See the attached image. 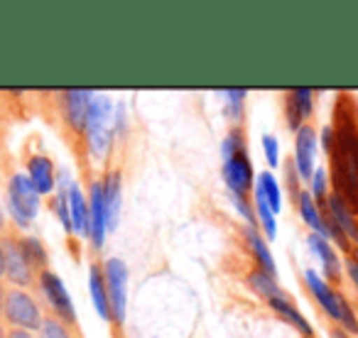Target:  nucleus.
Wrapping results in <instances>:
<instances>
[{
    "label": "nucleus",
    "mask_w": 358,
    "mask_h": 338,
    "mask_svg": "<svg viewBox=\"0 0 358 338\" xmlns=\"http://www.w3.org/2000/svg\"><path fill=\"white\" fill-rule=\"evenodd\" d=\"M331 184L353 211H358V108L348 96H338L334 105Z\"/></svg>",
    "instance_id": "1"
},
{
    "label": "nucleus",
    "mask_w": 358,
    "mask_h": 338,
    "mask_svg": "<svg viewBox=\"0 0 358 338\" xmlns=\"http://www.w3.org/2000/svg\"><path fill=\"white\" fill-rule=\"evenodd\" d=\"M84 135H86V147H89L91 159L94 162H103L108 157L115 140V110L108 96L94 94Z\"/></svg>",
    "instance_id": "2"
},
{
    "label": "nucleus",
    "mask_w": 358,
    "mask_h": 338,
    "mask_svg": "<svg viewBox=\"0 0 358 338\" xmlns=\"http://www.w3.org/2000/svg\"><path fill=\"white\" fill-rule=\"evenodd\" d=\"M304 282H307L309 292L314 294L319 307L324 309V314H327L331 321H336L346 333H358L356 311H353V307L348 304V299L343 297L341 292H336L317 270H307V272H304Z\"/></svg>",
    "instance_id": "3"
},
{
    "label": "nucleus",
    "mask_w": 358,
    "mask_h": 338,
    "mask_svg": "<svg viewBox=\"0 0 358 338\" xmlns=\"http://www.w3.org/2000/svg\"><path fill=\"white\" fill-rule=\"evenodd\" d=\"M40 199L42 196L37 194V189L32 186L30 177L22 175V172L10 177L6 204H8V214L15 221L17 228H22V230L30 228L32 219H37V214H40Z\"/></svg>",
    "instance_id": "4"
},
{
    "label": "nucleus",
    "mask_w": 358,
    "mask_h": 338,
    "mask_svg": "<svg viewBox=\"0 0 358 338\" xmlns=\"http://www.w3.org/2000/svg\"><path fill=\"white\" fill-rule=\"evenodd\" d=\"M3 316L15 331H37L42 326V309L25 289H10L6 292Z\"/></svg>",
    "instance_id": "5"
},
{
    "label": "nucleus",
    "mask_w": 358,
    "mask_h": 338,
    "mask_svg": "<svg viewBox=\"0 0 358 338\" xmlns=\"http://www.w3.org/2000/svg\"><path fill=\"white\" fill-rule=\"evenodd\" d=\"M37 287H40V294L45 297L47 307L55 311V318H59L66 326H74L79 314H76L74 299H71L69 289L62 282L59 274L50 272V270H42L40 277H37Z\"/></svg>",
    "instance_id": "6"
},
{
    "label": "nucleus",
    "mask_w": 358,
    "mask_h": 338,
    "mask_svg": "<svg viewBox=\"0 0 358 338\" xmlns=\"http://www.w3.org/2000/svg\"><path fill=\"white\" fill-rule=\"evenodd\" d=\"M103 279L110 311H113V323L120 326L125 321V311H128V265L120 258H108L103 263Z\"/></svg>",
    "instance_id": "7"
},
{
    "label": "nucleus",
    "mask_w": 358,
    "mask_h": 338,
    "mask_svg": "<svg viewBox=\"0 0 358 338\" xmlns=\"http://www.w3.org/2000/svg\"><path fill=\"white\" fill-rule=\"evenodd\" d=\"M221 175L229 186L231 194L245 196L255 186V169L250 164L248 149H238V152L224 157V167H221Z\"/></svg>",
    "instance_id": "8"
},
{
    "label": "nucleus",
    "mask_w": 358,
    "mask_h": 338,
    "mask_svg": "<svg viewBox=\"0 0 358 338\" xmlns=\"http://www.w3.org/2000/svg\"><path fill=\"white\" fill-rule=\"evenodd\" d=\"M96 91L91 89H66L62 91V113H64V123L69 130L81 135L86 130V120H89L91 101H94Z\"/></svg>",
    "instance_id": "9"
},
{
    "label": "nucleus",
    "mask_w": 358,
    "mask_h": 338,
    "mask_svg": "<svg viewBox=\"0 0 358 338\" xmlns=\"http://www.w3.org/2000/svg\"><path fill=\"white\" fill-rule=\"evenodd\" d=\"M3 258H6V279L13 282L17 289H25L35 279V267L27 260V255L22 253L20 240L17 238H6L3 240Z\"/></svg>",
    "instance_id": "10"
},
{
    "label": "nucleus",
    "mask_w": 358,
    "mask_h": 338,
    "mask_svg": "<svg viewBox=\"0 0 358 338\" xmlns=\"http://www.w3.org/2000/svg\"><path fill=\"white\" fill-rule=\"evenodd\" d=\"M292 167L299 179H312L317 167V130L312 125H302L294 133V159Z\"/></svg>",
    "instance_id": "11"
},
{
    "label": "nucleus",
    "mask_w": 358,
    "mask_h": 338,
    "mask_svg": "<svg viewBox=\"0 0 358 338\" xmlns=\"http://www.w3.org/2000/svg\"><path fill=\"white\" fill-rule=\"evenodd\" d=\"M89 223H91V245L101 250L106 245L108 235V219H106V204H103V179H94L89 186Z\"/></svg>",
    "instance_id": "12"
},
{
    "label": "nucleus",
    "mask_w": 358,
    "mask_h": 338,
    "mask_svg": "<svg viewBox=\"0 0 358 338\" xmlns=\"http://www.w3.org/2000/svg\"><path fill=\"white\" fill-rule=\"evenodd\" d=\"M324 211H327V221L331 226H336L343 235H346L348 243H358V221H356V211L346 204L338 194H329L324 199Z\"/></svg>",
    "instance_id": "13"
},
{
    "label": "nucleus",
    "mask_w": 358,
    "mask_h": 338,
    "mask_svg": "<svg viewBox=\"0 0 358 338\" xmlns=\"http://www.w3.org/2000/svg\"><path fill=\"white\" fill-rule=\"evenodd\" d=\"M66 196H69V216H71V235L81 240H89L91 235V223H89V196L84 194L76 182H71L69 189H66Z\"/></svg>",
    "instance_id": "14"
},
{
    "label": "nucleus",
    "mask_w": 358,
    "mask_h": 338,
    "mask_svg": "<svg viewBox=\"0 0 358 338\" xmlns=\"http://www.w3.org/2000/svg\"><path fill=\"white\" fill-rule=\"evenodd\" d=\"M314 113V91L312 89H292L287 94V101H285V115H287L289 128L297 133L304 125V120H309Z\"/></svg>",
    "instance_id": "15"
},
{
    "label": "nucleus",
    "mask_w": 358,
    "mask_h": 338,
    "mask_svg": "<svg viewBox=\"0 0 358 338\" xmlns=\"http://www.w3.org/2000/svg\"><path fill=\"white\" fill-rule=\"evenodd\" d=\"M27 177H30L32 186L37 189L40 196H47L57 189V172L55 162H52L47 154H35V157L27 159Z\"/></svg>",
    "instance_id": "16"
},
{
    "label": "nucleus",
    "mask_w": 358,
    "mask_h": 338,
    "mask_svg": "<svg viewBox=\"0 0 358 338\" xmlns=\"http://www.w3.org/2000/svg\"><path fill=\"white\" fill-rule=\"evenodd\" d=\"M307 243H309V248H312V253L319 258V263H322V272H324L322 277L331 279V282L336 279L338 282V277H341V258H338L336 248H334L324 235H317V233L309 235Z\"/></svg>",
    "instance_id": "17"
},
{
    "label": "nucleus",
    "mask_w": 358,
    "mask_h": 338,
    "mask_svg": "<svg viewBox=\"0 0 358 338\" xmlns=\"http://www.w3.org/2000/svg\"><path fill=\"white\" fill-rule=\"evenodd\" d=\"M123 177L120 172H108L103 177V204H106V219H108V233L115 230L120 219V201H123Z\"/></svg>",
    "instance_id": "18"
},
{
    "label": "nucleus",
    "mask_w": 358,
    "mask_h": 338,
    "mask_svg": "<svg viewBox=\"0 0 358 338\" xmlns=\"http://www.w3.org/2000/svg\"><path fill=\"white\" fill-rule=\"evenodd\" d=\"M294 204H297V211H299V216L304 219V223H307L317 235H324V238L329 240L327 216H324V211L319 209L317 199H314L309 191H299V194L294 196Z\"/></svg>",
    "instance_id": "19"
},
{
    "label": "nucleus",
    "mask_w": 358,
    "mask_h": 338,
    "mask_svg": "<svg viewBox=\"0 0 358 338\" xmlns=\"http://www.w3.org/2000/svg\"><path fill=\"white\" fill-rule=\"evenodd\" d=\"M89 292H91V302H94V309L101 316V321H106V323L113 321V311H110L108 292H106V279H103V267H101V265H91L89 267Z\"/></svg>",
    "instance_id": "20"
},
{
    "label": "nucleus",
    "mask_w": 358,
    "mask_h": 338,
    "mask_svg": "<svg viewBox=\"0 0 358 338\" xmlns=\"http://www.w3.org/2000/svg\"><path fill=\"white\" fill-rule=\"evenodd\" d=\"M245 243H248L250 253H253L258 270H263V272H268V274H278V265H275L273 253H270V245H268V240H265V235L260 233L258 226H248V228H245Z\"/></svg>",
    "instance_id": "21"
},
{
    "label": "nucleus",
    "mask_w": 358,
    "mask_h": 338,
    "mask_svg": "<svg viewBox=\"0 0 358 338\" xmlns=\"http://www.w3.org/2000/svg\"><path fill=\"white\" fill-rule=\"evenodd\" d=\"M270 309H273L278 316H282L287 323H292L294 328H297L299 333H302L304 338H314V328H312V323L307 321V316H304L302 311H299L297 307H294L292 302L287 299V294L285 297H278V299H270Z\"/></svg>",
    "instance_id": "22"
},
{
    "label": "nucleus",
    "mask_w": 358,
    "mask_h": 338,
    "mask_svg": "<svg viewBox=\"0 0 358 338\" xmlns=\"http://www.w3.org/2000/svg\"><path fill=\"white\" fill-rule=\"evenodd\" d=\"M255 189L263 194V199L268 201V206L273 209V214L278 216L282 209V186H280L278 177L273 172H260L258 182H255Z\"/></svg>",
    "instance_id": "23"
},
{
    "label": "nucleus",
    "mask_w": 358,
    "mask_h": 338,
    "mask_svg": "<svg viewBox=\"0 0 358 338\" xmlns=\"http://www.w3.org/2000/svg\"><path fill=\"white\" fill-rule=\"evenodd\" d=\"M253 209H255V221H258V228L260 233L265 235V240H273L278 235V221H275V214L273 209L268 206V201L263 199L258 189L253 186Z\"/></svg>",
    "instance_id": "24"
},
{
    "label": "nucleus",
    "mask_w": 358,
    "mask_h": 338,
    "mask_svg": "<svg viewBox=\"0 0 358 338\" xmlns=\"http://www.w3.org/2000/svg\"><path fill=\"white\" fill-rule=\"evenodd\" d=\"M248 284L253 287V292L258 294V297L265 299V302H270V299H278V297H285V292L280 289L275 274H268V272H263V270H258V267L248 274Z\"/></svg>",
    "instance_id": "25"
},
{
    "label": "nucleus",
    "mask_w": 358,
    "mask_h": 338,
    "mask_svg": "<svg viewBox=\"0 0 358 338\" xmlns=\"http://www.w3.org/2000/svg\"><path fill=\"white\" fill-rule=\"evenodd\" d=\"M20 240V248L22 253L27 255V260L32 263V267H45L47 265V248L42 245L40 238H35V235H25V238H17Z\"/></svg>",
    "instance_id": "26"
},
{
    "label": "nucleus",
    "mask_w": 358,
    "mask_h": 338,
    "mask_svg": "<svg viewBox=\"0 0 358 338\" xmlns=\"http://www.w3.org/2000/svg\"><path fill=\"white\" fill-rule=\"evenodd\" d=\"M221 96L226 98V115H229L234 123H241L248 89H229V91H221Z\"/></svg>",
    "instance_id": "27"
},
{
    "label": "nucleus",
    "mask_w": 358,
    "mask_h": 338,
    "mask_svg": "<svg viewBox=\"0 0 358 338\" xmlns=\"http://www.w3.org/2000/svg\"><path fill=\"white\" fill-rule=\"evenodd\" d=\"M37 338H71V331L66 323H62L55 316L42 318V326L37 328Z\"/></svg>",
    "instance_id": "28"
},
{
    "label": "nucleus",
    "mask_w": 358,
    "mask_h": 338,
    "mask_svg": "<svg viewBox=\"0 0 358 338\" xmlns=\"http://www.w3.org/2000/svg\"><path fill=\"white\" fill-rule=\"evenodd\" d=\"M309 194L314 196L317 201H324L329 196V179H327V172H324L322 167H317L314 169V175H312V179H309Z\"/></svg>",
    "instance_id": "29"
},
{
    "label": "nucleus",
    "mask_w": 358,
    "mask_h": 338,
    "mask_svg": "<svg viewBox=\"0 0 358 338\" xmlns=\"http://www.w3.org/2000/svg\"><path fill=\"white\" fill-rule=\"evenodd\" d=\"M231 201H234L236 211H238V214L245 219V223H248V226H258V221H255V209H253V204L245 199V196L231 194Z\"/></svg>",
    "instance_id": "30"
},
{
    "label": "nucleus",
    "mask_w": 358,
    "mask_h": 338,
    "mask_svg": "<svg viewBox=\"0 0 358 338\" xmlns=\"http://www.w3.org/2000/svg\"><path fill=\"white\" fill-rule=\"evenodd\" d=\"M263 152H265V159L273 169L280 167V142L273 138V135H265L263 138Z\"/></svg>",
    "instance_id": "31"
},
{
    "label": "nucleus",
    "mask_w": 358,
    "mask_h": 338,
    "mask_svg": "<svg viewBox=\"0 0 358 338\" xmlns=\"http://www.w3.org/2000/svg\"><path fill=\"white\" fill-rule=\"evenodd\" d=\"M346 274L351 277V282H353V287L358 289V263H356V258H346Z\"/></svg>",
    "instance_id": "32"
},
{
    "label": "nucleus",
    "mask_w": 358,
    "mask_h": 338,
    "mask_svg": "<svg viewBox=\"0 0 358 338\" xmlns=\"http://www.w3.org/2000/svg\"><path fill=\"white\" fill-rule=\"evenodd\" d=\"M331 142H334V130H331V125H327V128L322 130V147L327 149H331Z\"/></svg>",
    "instance_id": "33"
},
{
    "label": "nucleus",
    "mask_w": 358,
    "mask_h": 338,
    "mask_svg": "<svg viewBox=\"0 0 358 338\" xmlns=\"http://www.w3.org/2000/svg\"><path fill=\"white\" fill-rule=\"evenodd\" d=\"M8 338H32V333L30 331H15V328H13V331L8 333Z\"/></svg>",
    "instance_id": "34"
},
{
    "label": "nucleus",
    "mask_w": 358,
    "mask_h": 338,
    "mask_svg": "<svg viewBox=\"0 0 358 338\" xmlns=\"http://www.w3.org/2000/svg\"><path fill=\"white\" fill-rule=\"evenodd\" d=\"M6 277V258H3V243H0V279Z\"/></svg>",
    "instance_id": "35"
},
{
    "label": "nucleus",
    "mask_w": 358,
    "mask_h": 338,
    "mask_svg": "<svg viewBox=\"0 0 358 338\" xmlns=\"http://www.w3.org/2000/svg\"><path fill=\"white\" fill-rule=\"evenodd\" d=\"M329 336H331V338H351L346 331H343V328H334V331L329 333Z\"/></svg>",
    "instance_id": "36"
},
{
    "label": "nucleus",
    "mask_w": 358,
    "mask_h": 338,
    "mask_svg": "<svg viewBox=\"0 0 358 338\" xmlns=\"http://www.w3.org/2000/svg\"><path fill=\"white\" fill-rule=\"evenodd\" d=\"M6 221H8V216H6V211H3V204H0V230L6 228Z\"/></svg>",
    "instance_id": "37"
},
{
    "label": "nucleus",
    "mask_w": 358,
    "mask_h": 338,
    "mask_svg": "<svg viewBox=\"0 0 358 338\" xmlns=\"http://www.w3.org/2000/svg\"><path fill=\"white\" fill-rule=\"evenodd\" d=\"M3 304H6V292L0 287V316H3Z\"/></svg>",
    "instance_id": "38"
},
{
    "label": "nucleus",
    "mask_w": 358,
    "mask_h": 338,
    "mask_svg": "<svg viewBox=\"0 0 358 338\" xmlns=\"http://www.w3.org/2000/svg\"><path fill=\"white\" fill-rule=\"evenodd\" d=\"M0 338H8V333L3 331V326H0Z\"/></svg>",
    "instance_id": "39"
},
{
    "label": "nucleus",
    "mask_w": 358,
    "mask_h": 338,
    "mask_svg": "<svg viewBox=\"0 0 358 338\" xmlns=\"http://www.w3.org/2000/svg\"><path fill=\"white\" fill-rule=\"evenodd\" d=\"M353 258H356V263H358V253H356V255H353Z\"/></svg>",
    "instance_id": "40"
}]
</instances>
